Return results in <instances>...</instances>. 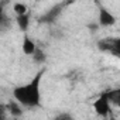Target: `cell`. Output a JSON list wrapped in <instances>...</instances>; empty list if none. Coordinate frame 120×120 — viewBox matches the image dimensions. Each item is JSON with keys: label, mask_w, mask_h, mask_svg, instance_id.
Listing matches in <instances>:
<instances>
[{"label": "cell", "mask_w": 120, "mask_h": 120, "mask_svg": "<svg viewBox=\"0 0 120 120\" xmlns=\"http://www.w3.org/2000/svg\"><path fill=\"white\" fill-rule=\"evenodd\" d=\"M99 26H100V24H89V28H90L92 31H98Z\"/></svg>", "instance_id": "obj_12"}, {"label": "cell", "mask_w": 120, "mask_h": 120, "mask_svg": "<svg viewBox=\"0 0 120 120\" xmlns=\"http://www.w3.org/2000/svg\"><path fill=\"white\" fill-rule=\"evenodd\" d=\"M13 10H14V13H16L17 16L26 14V13H27V4H26V3H14Z\"/></svg>", "instance_id": "obj_11"}, {"label": "cell", "mask_w": 120, "mask_h": 120, "mask_svg": "<svg viewBox=\"0 0 120 120\" xmlns=\"http://www.w3.org/2000/svg\"><path fill=\"white\" fill-rule=\"evenodd\" d=\"M35 49H37L35 42L28 35H24V38H23V52L26 55H33L35 52Z\"/></svg>", "instance_id": "obj_7"}, {"label": "cell", "mask_w": 120, "mask_h": 120, "mask_svg": "<svg viewBox=\"0 0 120 120\" xmlns=\"http://www.w3.org/2000/svg\"><path fill=\"white\" fill-rule=\"evenodd\" d=\"M56 119H71V114H59L56 116Z\"/></svg>", "instance_id": "obj_13"}, {"label": "cell", "mask_w": 120, "mask_h": 120, "mask_svg": "<svg viewBox=\"0 0 120 120\" xmlns=\"http://www.w3.org/2000/svg\"><path fill=\"white\" fill-rule=\"evenodd\" d=\"M109 98H110V102L117 106L120 109V89H114V90H110L109 92Z\"/></svg>", "instance_id": "obj_10"}, {"label": "cell", "mask_w": 120, "mask_h": 120, "mask_svg": "<svg viewBox=\"0 0 120 120\" xmlns=\"http://www.w3.org/2000/svg\"><path fill=\"white\" fill-rule=\"evenodd\" d=\"M98 48L103 52H109L117 58H120V38L119 37H110L103 38L98 42Z\"/></svg>", "instance_id": "obj_2"}, {"label": "cell", "mask_w": 120, "mask_h": 120, "mask_svg": "<svg viewBox=\"0 0 120 120\" xmlns=\"http://www.w3.org/2000/svg\"><path fill=\"white\" fill-rule=\"evenodd\" d=\"M33 59H34V62H37V64H44L47 61V55H45V52L42 49L37 48L35 52L33 54Z\"/></svg>", "instance_id": "obj_9"}, {"label": "cell", "mask_w": 120, "mask_h": 120, "mask_svg": "<svg viewBox=\"0 0 120 120\" xmlns=\"http://www.w3.org/2000/svg\"><path fill=\"white\" fill-rule=\"evenodd\" d=\"M93 109H95V112H96L99 116H102V117H106V116L110 113L112 102H110V98H109V92L102 93V95L93 102Z\"/></svg>", "instance_id": "obj_3"}, {"label": "cell", "mask_w": 120, "mask_h": 120, "mask_svg": "<svg viewBox=\"0 0 120 120\" xmlns=\"http://www.w3.org/2000/svg\"><path fill=\"white\" fill-rule=\"evenodd\" d=\"M44 71H40L27 85L16 86L13 89V98L19 100L24 107H37L40 106L41 100V90H40V83L42 78Z\"/></svg>", "instance_id": "obj_1"}, {"label": "cell", "mask_w": 120, "mask_h": 120, "mask_svg": "<svg viewBox=\"0 0 120 120\" xmlns=\"http://www.w3.org/2000/svg\"><path fill=\"white\" fill-rule=\"evenodd\" d=\"M116 23V17L103 6H100L99 9V24L102 27H110Z\"/></svg>", "instance_id": "obj_4"}, {"label": "cell", "mask_w": 120, "mask_h": 120, "mask_svg": "<svg viewBox=\"0 0 120 120\" xmlns=\"http://www.w3.org/2000/svg\"><path fill=\"white\" fill-rule=\"evenodd\" d=\"M62 6H64V4H56V6H54L52 9H49V10L41 17L40 21H41V23H48V24H49V23H54L55 19L61 14V11H62V9H64Z\"/></svg>", "instance_id": "obj_5"}, {"label": "cell", "mask_w": 120, "mask_h": 120, "mask_svg": "<svg viewBox=\"0 0 120 120\" xmlns=\"http://www.w3.org/2000/svg\"><path fill=\"white\" fill-rule=\"evenodd\" d=\"M6 109L7 112L13 116V117H20L23 114V105L19 102V100H10L7 105H6Z\"/></svg>", "instance_id": "obj_6"}, {"label": "cell", "mask_w": 120, "mask_h": 120, "mask_svg": "<svg viewBox=\"0 0 120 120\" xmlns=\"http://www.w3.org/2000/svg\"><path fill=\"white\" fill-rule=\"evenodd\" d=\"M16 21H17L19 28L23 30V31H26V30L28 28V24H30V16H28L27 13H26V14H20V16H17Z\"/></svg>", "instance_id": "obj_8"}]
</instances>
